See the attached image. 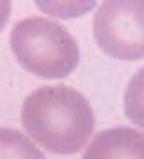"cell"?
<instances>
[{"label": "cell", "instance_id": "cell-1", "mask_svg": "<svg viewBox=\"0 0 144 159\" xmlns=\"http://www.w3.org/2000/svg\"><path fill=\"white\" fill-rule=\"evenodd\" d=\"M22 125L29 138L52 154H76L94 130V110L86 98L67 85H47L31 92L22 105Z\"/></svg>", "mask_w": 144, "mask_h": 159}, {"label": "cell", "instance_id": "cell-2", "mask_svg": "<svg viewBox=\"0 0 144 159\" xmlns=\"http://www.w3.org/2000/svg\"><path fill=\"white\" fill-rule=\"evenodd\" d=\"M9 43L20 65L40 78H65L79 63L77 42L54 20L41 16L20 20L11 31Z\"/></svg>", "mask_w": 144, "mask_h": 159}, {"label": "cell", "instance_id": "cell-3", "mask_svg": "<svg viewBox=\"0 0 144 159\" xmlns=\"http://www.w3.org/2000/svg\"><path fill=\"white\" fill-rule=\"evenodd\" d=\"M94 38L115 60L144 58V0H108L94 16Z\"/></svg>", "mask_w": 144, "mask_h": 159}, {"label": "cell", "instance_id": "cell-4", "mask_svg": "<svg viewBox=\"0 0 144 159\" xmlns=\"http://www.w3.org/2000/svg\"><path fill=\"white\" fill-rule=\"evenodd\" d=\"M83 159H144V134L128 127L99 132Z\"/></svg>", "mask_w": 144, "mask_h": 159}, {"label": "cell", "instance_id": "cell-5", "mask_svg": "<svg viewBox=\"0 0 144 159\" xmlns=\"http://www.w3.org/2000/svg\"><path fill=\"white\" fill-rule=\"evenodd\" d=\"M0 159H45V156L22 132L0 129Z\"/></svg>", "mask_w": 144, "mask_h": 159}, {"label": "cell", "instance_id": "cell-6", "mask_svg": "<svg viewBox=\"0 0 144 159\" xmlns=\"http://www.w3.org/2000/svg\"><path fill=\"white\" fill-rule=\"evenodd\" d=\"M124 112L133 125L144 129V67L135 72L126 87Z\"/></svg>", "mask_w": 144, "mask_h": 159}, {"label": "cell", "instance_id": "cell-7", "mask_svg": "<svg viewBox=\"0 0 144 159\" xmlns=\"http://www.w3.org/2000/svg\"><path fill=\"white\" fill-rule=\"evenodd\" d=\"M9 13H11V2L0 0V31L6 27V24L9 20Z\"/></svg>", "mask_w": 144, "mask_h": 159}]
</instances>
